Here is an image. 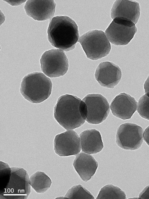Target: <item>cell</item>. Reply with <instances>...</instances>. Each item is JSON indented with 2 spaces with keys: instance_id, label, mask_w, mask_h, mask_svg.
Here are the masks:
<instances>
[{
  "instance_id": "obj_1",
  "label": "cell",
  "mask_w": 149,
  "mask_h": 199,
  "mask_svg": "<svg viewBox=\"0 0 149 199\" xmlns=\"http://www.w3.org/2000/svg\"><path fill=\"white\" fill-rule=\"evenodd\" d=\"M88 109L85 103L77 96L66 94L60 96L54 108L55 120L65 130L79 128L86 121Z\"/></svg>"
},
{
  "instance_id": "obj_2",
  "label": "cell",
  "mask_w": 149,
  "mask_h": 199,
  "mask_svg": "<svg viewBox=\"0 0 149 199\" xmlns=\"http://www.w3.org/2000/svg\"><path fill=\"white\" fill-rule=\"evenodd\" d=\"M48 40L53 47L68 52L74 49L79 38L78 26L66 15H58L50 20L47 30Z\"/></svg>"
},
{
  "instance_id": "obj_3",
  "label": "cell",
  "mask_w": 149,
  "mask_h": 199,
  "mask_svg": "<svg viewBox=\"0 0 149 199\" xmlns=\"http://www.w3.org/2000/svg\"><path fill=\"white\" fill-rule=\"evenodd\" d=\"M52 83L51 79L41 72H34L23 78L20 92L30 102L38 104L47 99L51 95Z\"/></svg>"
},
{
  "instance_id": "obj_4",
  "label": "cell",
  "mask_w": 149,
  "mask_h": 199,
  "mask_svg": "<svg viewBox=\"0 0 149 199\" xmlns=\"http://www.w3.org/2000/svg\"><path fill=\"white\" fill-rule=\"evenodd\" d=\"M87 57L95 60L107 56L111 46L105 33L102 30H90L82 35L78 41Z\"/></svg>"
},
{
  "instance_id": "obj_5",
  "label": "cell",
  "mask_w": 149,
  "mask_h": 199,
  "mask_svg": "<svg viewBox=\"0 0 149 199\" xmlns=\"http://www.w3.org/2000/svg\"><path fill=\"white\" fill-rule=\"evenodd\" d=\"M11 174L4 188L0 192L1 199H26L31 192V181L27 171L22 167H11Z\"/></svg>"
},
{
  "instance_id": "obj_6",
  "label": "cell",
  "mask_w": 149,
  "mask_h": 199,
  "mask_svg": "<svg viewBox=\"0 0 149 199\" xmlns=\"http://www.w3.org/2000/svg\"><path fill=\"white\" fill-rule=\"evenodd\" d=\"M137 31L135 24L131 20L117 17L113 19L105 31L109 41L117 46L128 44Z\"/></svg>"
},
{
  "instance_id": "obj_7",
  "label": "cell",
  "mask_w": 149,
  "mask_h": 199,
  "mask_svg": "<svg viewBox=\"0 0 149 199\" xmlns=\"http://www.w3.org/2000/svg\"><path fill=\"white\" fill-rule=\"evenodd\" d=\"M40 62L41 71L51 78L63 76L68 69L67 56L63 51L58 49L45 51L41 56Z\"/></svg>"
},
{
  "instance_id": "obj_8",
  "label": "cell",
  "mask_w": 149,
  "mask_h": 199,
  "mask_svg": "<svg viewBox=\"0 0 149 199\" xmlns=\"http://www.w3.org/2000/svg\"><path fill=\"white\" fill-rule=\"evenodd\" d=\"M143 130L141 127L134 123H126L122 124L117 129L116 143L118 146L123 149L137 150L143 143Z\"/></svg>"
},
{
  "instance_id": "obj_9",
  "label": "cell",
  "mask_w": 149,
  "mask_h": 199,
  "mask_svg": "<svg viewBox=\"0 0 149 199\" xmlns=\"http://www.w3.org/2000/svg\"><path fill=\"white\" fill-rule=\"evenodd\" d=\"M87 105V122L91 124H98L105 121L108 116L110 106L108 100L98 93L88 94L82 99Z\"/></svg>"
},
{
  "instance_id": "obj_10",
  "label": "cell",
  "mask_w": 149,
  "mask_h": 199,
  "mask_svg": "<svg viewBox=\"0 0 149 199\" xmlns=\"http://www.w3.org/2000/svg\"><path fill=\"white\" fill-rule=\"evenodd\" d=\"M54 144L55 153L61 157L77 155L81 150L79 136L73 130L56 135Z\"/></svg>"
},
{
  "instance_id": "obj_11",
  "label": "cell",
  "mask_w": 149,
  "mask_h": 199,
  "mask_svg": "<svg viewBox=\"0 0 149 199\" xmlns=\"http://www.w3.org/2000/svg\"><path fill=\"white\" fill-rule=\"evenodd\" d=\"M122 75L121 70L118 65L112 62L106 61L98 65L95 71V77L101 86L113 88L120 81Z\"/></svg>"
},
{
  "instance_id": "obj_12",
  "label": "cell",
  "mask_w": 149,
  "mask_h": 199,
  "mask_svg": "<svg viewBox=\"0 0 149 199\" xmlns=\"http://www.w3.org/2000/svg\"><path fill=\"white\" fill-rule=\"evenodd\" d=\"M56 4L53 0H27L24 6L26 14L35 20L49 19L54 15Z\"/></svg>"
},
{
  "instance_id": "obj_13",
  "label": "cell",
  "mask_w": 149,
  "mask_h": 199,
  "mask_svg": "<svg viewBox=\"0 0 149 199\" xmlns=\"http://www.w3.org/2000/svg\"><path fill=\"white\" fill-rule=\"evenodd\" d=\"M137 102L130 95L121 93L112 100L110 108L112 114L123 120L130 119L137 110Z\"/></svg>"
},
{
  "instance_id": "obj_14",
  "label": "cell",
  "mask_w": 149,
  "mask_h": 199,
  "mask_svg": "<svg viewBox=\"0 0 149 199\" xmlns=\"http://www.w3.org/2000/svg\"><path fill=\"white\" fill-rule=\"evenodd\" d=\"M141 8L139 3L127 0H117L114 3L111 11V16L113 19L121 17L129 19L135 24L140 17Z\"/></svg>"
},
{
  "instance_id": "obj_15",
  "label": "cell",
  "mask_w": 149,
  "mask_h": 199,
  "mask_svg": "<svg viewBox=\"0 0 149 199\" xmlns=\"http://www.w3.org/2000/svg\"><path fill=\"white\" fill-rule=\"evenodd\" d=\"M73 165L81 179L87 182L95 174L98 164L92 156L81 152L76 155Z\"/></svg>"
},
{
  "instance_id": "obj_16",
  "label": "cell",
  "mask_w": 149,
  "mask_h": 199,
  "mask_svg": "<svg viewBox=\"0 0 149 199\" xmlns=\"http://www.w3.org/2000/svg\"><path fill=\"white\" fill-rule=\"evenodd\" d=\"M81 150L90 154L101 151L104 147L100 132L95 129L84 130L79 134Z\"/></svg>"
},
{
  "instance_id": "obj_17",
  "label": "cell",
  "mask_w": 149,
  "mask_h": 199,
  "mask_svg": "<svg viewBox=\"0 0 149 199\" xmlns=\"http://www.w3.org/2000/svg\"><path fill=\"white\" fill-rule=\"evenodd\" d=\"M30 179L31 187L38 193L45 192L52 184L50 178L43 171L36 172L30 176Z\"/></svg>"
},
{
  "instance_id": "obj_18",
  "label": "cell",
  "mask_w": 149,
  "mask_h": 199,
  "mask_svg": "<svg viewBox=\"0 0 149 199\" xmlns=\"http://www.w3.org/2000/svg\"><path fill=\"white\" fill-rule=\"evenodd\" d=\"M127 198L125 192L119 187L112 184L106 185L100 189L96 199Z\"/></svg>"
},
{
  "instance_id": "obj_19",
  "label": "cell",
  "mask_w": 149,
  "mask_h": 199,
  "mask_svg": "<svg viewBox=\"0 0 149 199\" xmlns=\"http://www.w3.org/2000/svg\"><path fill=\"white\" fill-rule=\"evenodd\" d=\"M65 196L68 199L95 198L93 194L81 184L73 186L68 191Z\"/></svg>"
},
{
  "instance_id": "obj_20",
  "label": "cell",
  "mask_w": 149,
  "mask_h": 199,
  "mask_svg": "<svg viewBox=\"0 0 149 199\" xmlns=\"http://www.w3.org/2000/svg\"><path fill=\"white\" fill-rule=\"evenodd\" d=\"M137 111L141 117L149 120V92L145 93L139 98Z\"/></svg>"
},
{
  "instance_id": "obj_21",
  "label": "cell",
  "mask_w": 149,
  "mask_h": 199,
  "mask_svg": "<svg viewBox=\"0 0 149 199\" xmlns=\"http://www.w3.org/2000/svg\"><path fill=\"white\" fill-rule=\"evenodd\" d=\"M139 198L149 199V185L146 187L140 192Z\"/></svg>"
},
{
  "instance_id": "obj_22",
  "label": "cell",
  "mask_w": 149,
  "mask_h": 199,
  "mask_svg": "<svg viewBox=\"0 0 149 199\" xmlns=\"http://www.w3.org/2000/svg\"><path fill=\"white\" fill-rule=\"evenodd\" d=\"M143 138L149 146V125L144 131Z\"/></svg>"
},
{
  "instance_id": "obj_23",
  "label": "cell",
  "mask_w": 149,
  "mask_h": 199,
  "mask_svg": "<svg viewBox=\"0 0 149 199\" xmlns=\"http://www.w3.org/2000/svg\"><path fill=\"white\" fill-rule=\"evenodd\" d=\"M144 88L145 93L149 92V75L144 84Z\"/></svg>"
}]
</instances>
